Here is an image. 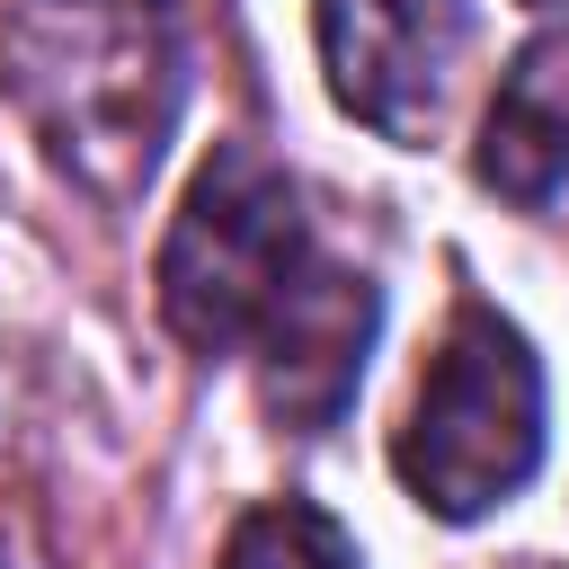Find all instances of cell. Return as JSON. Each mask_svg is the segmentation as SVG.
I'll return each mask as SVG.
<instances>
[{"label": "cell", "instance_id": "obj_2", "mask_svg": "<svg viewBox=\"0 0 569 569\" xmlns=\"http://www.w3.org/2000/svg\"><path fill=\"white\" fill-rule=\"evenodd\" d=\"M533 462H542V365L516 320H498L489 302H462L409 391L391 471L427 516L471 525L507 507L533 480Z\"/></svg>", "mask_w": 569, "mask_h": 569}, {"label": "cell", "instance_id": "obj_4", "mask_svg": "<svg viewBox=\"0 0 569 569\" xmlns=\"http://www.w3.org/2000/svg\"><path fill=\"white\" fill-rule=\"evenodd\" d=\"M329 98L382 142H427L471 53V0H311Z\"/></svg>", "mask_w": 569, "mask_h": 569}, {"label": "cell", "instance_id": "obj_5", "mask_svg": "<svg viewBox=\"0 0 569 569\" xmlns=\"http://www.w3.org/2000/svg\"><path fill=\"white\" fill-rule=\"evenodd\" d=\"M373 320H382V293L356 267H320L311 258L284 284V302L258 320V400H267V418L293 427V436L338 427V409L356 400Z\"/></svg>", "mask_w": 569, "mask_h": 569}, {"label": "cell", "instance_id": "obj_7", "mask_svg": "<svg viewBox=\"0 0 569 569\" xmlns=\"http://www.w3.org/2000/svg\"><path fill=\"white\" fill-rule=\"evenodd\" d=\"M222 569H356V542L302 507V498H276V507H249L222 542Z\"/></svg>", "mask_w": 569, "mask_h": 569}, {"label": "cell", "instance_id": "obj_6", "mask_svg": "<svg viewBox=\"0 0 569 569\" xmlns=\"http://www.w3.org/2000/svg\"><path fill=\"white\" fill-rule=\"evenodd\" d=\"M480 187L542 204L569 178V36H542L516 53V71L498 80L489 116H480Z\"/></svg>", "mask_w": 569, "mask_h": 569}, {"label": "cell", "instance_id": "obj_1", "mask_svg": "<svg viewBox=\"0 0 569 569\" xmlns=\"http://www.w3.org/2000/svg\"><path fill=\"white\" fill-rule=\"evenodd\" d=\"M0 71L53 169H71L89 196L124 204L160 169L178 124V44L151 0H53L44 18L9 27Z\"/></svg>", "mask_w": 569, "mask_h": 569}, {"label": "cell", "instance_id": "obj_3", "mask_svg": "<svg viewBox=\"0 0 569 569\" xmlns=\"http://www.w3.org/2000/svg\"><path fill=\"white\" fill-rule=\"evenodd\" d=\"M311 267L302 196L258 142H213L169 240H160V311L196 356H231Z\"/></svg>", "mask_w": 569, "mask_h": 569}, {"label": "cell", "instance_id": "obj_8", "mask_svg": "<svg viewBox=\"0 0 569 569\" xmlns=\"http://www.w3.org/2000/svg\"><path fill=\"white\" fill-rule=\"evenodd\" d=\"M507 569H560V560H507Z\"/></svg>", "mask_w": 569, "mask_h": 569}]
</instances>
